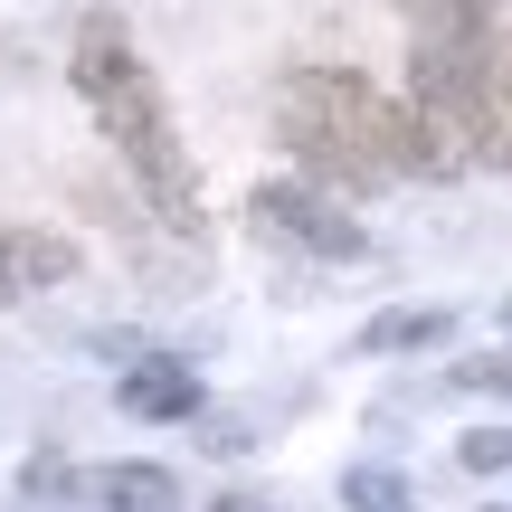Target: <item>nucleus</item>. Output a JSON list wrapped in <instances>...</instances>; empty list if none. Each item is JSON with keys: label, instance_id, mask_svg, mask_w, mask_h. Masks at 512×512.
Here are the masks:
<instances>
[{"label": "nucleus", "instance_id": "obj_15", "mask_svg": "<svg viewBox=\"0 0 512 512\" xmlns=\"http://www.w3.org/2000/svg\"><path fill=\"white\" fill-rule=\"evenodd\" d=\"M503 323H512V304H503Z\"/></svg>", "mask_w": 512, "mask_h": 512}, {"label": "nucleus", "instance_id": "obj_5", "mask_svg": "<svg viewBox=\"0 0 512 512\" xmlns=\"http://www.w3.org/2000/svg\"><path fill=\"white\" fill-rule=\"evenodd\" d=\"M418 38H503L512 29V0H389Z\"/></svg>", "mask_w": 512, "mask_h": 512}, {"label": "nucleus", "instance_id": "obj_12", "mask_svg": "<svg viewBox=\"0 0 512 512\" xmlns=\"http://www.w3.org/2000/svg\"><path fill=\"white\" fill-rule=\"evenodd\" d=\"M446 389H512V351H494V361H456Z\"/></svg>", "mask_w": 512, "mask_h": 512}, {"label": "nucleus", "instance_id": "obj_7", "mask_svg": "<svg viewBox=\"0 0 512 512\" xmlns=\"http://www.w3.org/2000/svg\"><path fill=\"white\" fill-rule=\"evenodd\" d=\"M446 332H456L446 304H399L380 323H361V351H446Z\"/></svg>", "mask_w": 512, "mask_h": 512}, {"label": "nucleus", "instance_id": "obj_3", "mask_svg": "<svg viewBox=\"0 0 512 512\" xmlns=\"http://www.w3.org/2000/svg\"><path fill=\"white\" fill-rule=\"evenodd\" d=\"M247 228H256V238H275V247L323 256V266H351V256H361V219H351L342 200H323L313 181H266L247 200Z\"/></svg>", "mask_w": 512, "mask_h": 512}, {"label": "nucleus", "instance_id": "obj_6", "mask_svg": "<svg viewBox=\"0 0 512 512\" xmlns=\"http://www.w3.org/2000/svg\"><path fill=\"white\" fill-rule=\"evenodd\" d=\"M76 275V238H57V228H10V285L38 294V285H67Z\"/></svg>", "mask_w": 512, "mask_h": 512}, {"label": "nucleus", "instance_id": "obj_4", "mask_svg": "<svg viewBox=\"0 0 512 512\" xmlns=\"http://www.w3.org/2000/svg\"><path fill=\"white\" fill-rule=\"evenodd\" d=\"M465 143H475V171H512V38L494 48V67H484V86H475Z\"/></svg>", "mask_w": 512, "mask_h": 512}, {"label": "nucleus", "instance_id": "obj_9", "mask_svg": "<svg viewBox=\"0 0 512 512\" xmlns=\"http://www.w3.org/2000/svg\"><path fill=\"white\" fill-rule=\"evenodd\" d=\"M95 512H171V475L162 465H105V475H86Z\"/></svg>", "mask_w": 512, "mask_h": 512}, {"label": "nucleus", "instance_id": "obj_8", "mask_svg": "<svg viewBox=\"0 0 512 512\" xmlns=\"http://www.w3.org/2000/svg\"><path fill=\"white\" fill-rule=\"evenodd\" d=\"M124 408L133 418H190L200 389H190V370H171V361H133L124 370Z\"/></svg>", "mask_w": 512, "mask_h": 512}, {"label": "nucleus", "instance_id": "obj_11", "mask_svg": "<svg viewBox=\"0 0 512 512\" xmlns=\"http://www.w3.org/2000/svg\"><path fill=\"white\" fill-rule=\"evenodd\" d=\"M342 503H351V512H389V503H399V475H380V465H361V475L342 484Z\"/></svg>", "mask_w": 512, "mask_h": 512}, {"label": "nucleus", "instance_id": "obj_1", "mask_svg": "<svg viewBox=\"0 0 512 512\" xmlns=\"http://www.w3.org/2000/svg\"><path fill=\"white\" fill-rule=\"evenodd\" d=\"M67 76H76V95H86V114L105 124V143L133 162V190H143L171 228H200V171H190L181 133H171V105H162V86H152V67L133 57V38L114 29V19H86L76 48H67Z\"/></svg>", "mask_w": 512, "mask_h": 512}, {"label": "nucleus", "instance_id": "obj_13", "mask_svg": "<svg viewBox=\"0 0 512 512\" xmlns=\"http://www.w3.org/2000/svg\"><path fill=\"white\" fill-rule=\"evenodd\" d=\"M10 294H19V285H10V228H0V304H10Z\"/></svg>", "mask_w": 512, "mask_h": 512}, {"label": "nucleus", "instance_id": "obj_14", "mask_svg": "<svg viewBox=\"0 0 512 512\" xmlns=\"http://www.w3.org/2000/svg\"><path fill=\"white\" fill-rule=\"evenodd\" d=\"M219 512H266V503H256V494H219Z\"/></svg>", "mask_w": 512, "mask_h": 512}, {"label": "nucleus", "instance_id": "obj_10", "mask_svg": "<svg viewBox=\"0 0 512 512\" xmlns=\"http://www.w3.org/2000/svg\"><path fill=\"white\" fill-rule=\"evenodd\" d=\"M456 465H465V475H503V465H512V427H475V437L456 446Z\"/></svg>", "mask_w": 512, "mask_h": 512}, {"label": "nucleus", "instance_id": "obj_2", "mask_svg": "<svg viewBox=\"0 0 512 512\" xmlns=\"http://www.w3.org/2000/svg\"><path fill=\"white\" fill-rule=\"evenodd\" d=\"M275 143L323 181H399L408 171V95H380L351 67H294L275 95Z\"/></svg>", "mask_w": 512, "mask_h": 512}]
</instances>
